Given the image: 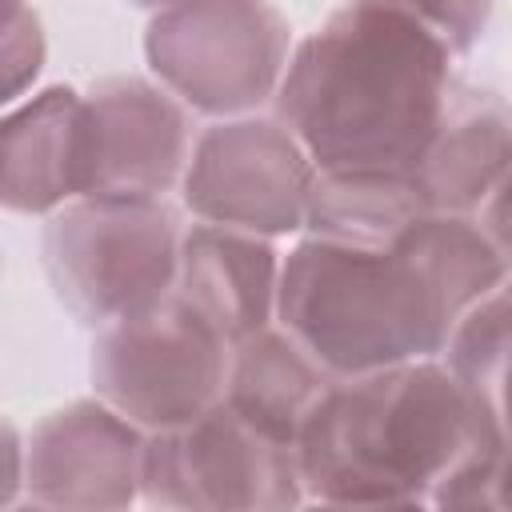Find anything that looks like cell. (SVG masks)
Returning a JSON list of instances; mask_svg holds the SVG:
<instances>
[{
    "label": "cell",
    "instance_id": "1",
    "mask_svg": "<svg viewBox=\"0 0 512 512\" xmlns=\"http://www.w3.org/2000/svg\"><path fill=\"white\" fill-rule=\"evenodd\" d=\"M500 212H424L388 244L300 240L276 276L280 328L332 376L436 356L452 324L508 276Z\"/></svg>",
    "mask_w": 512,
    "mask_h": 512
},
{
    "label": "cell",
    "instance_id": "2",
    "mask_svg": "<svg viewBox=\"0 0 512 512\" xmlns=\"http://www.w3.org/2000/svg\"><path fill=\"white\" fill-rule=\"evenodd\" d=\"M308 500L340 508H500L508 424L432 356L336 376L296 432Z\"/></svg>",
    "mask_w": 512,
    "mask_h": 512
},
{
    "label": "cell",
    "instance_id": "3",
    "mask_svg": "<svg viewBox=\"0 0 512 512\" xmlns=\"http://www.w3.org/2000/svg\"><path fill=\"white\" fill-rule=\"evenodd\" d=\"M456 88L452 52L412 20L348 0L284 64L276 116L324 172H408Z\"/></svg>",
    "mask_w": 512,
    "mask_h": 512
},
{
    "label": "cell",
    "instance_id": "4",
    "mask_svg": "<svg viewBox=\"0 0 512 512\" xmlns=\"http://www.w3.org/2000/svg\"><path fill=\"white\" fill-rule=\"evenodd\" d=\"M176 212L152 196H76L44 224V272L56 300L92 328L152 308L172 292Z\"/></svg>",
    "mask_w": 512,
    "mask_h": 512
},
{
    "label": "cell",
    "instance_id": "5",
    "mask_svg": "<svg viewBox=\"0 0 512 512\" xmlns=\"http://www.w3.org/2000/svg\"><path fill=\"white\" fill-rule=\"evenodd\" d=\"M288 40L272 0H176L148 20L144 56L184 108L240 116L276 92Z\"/></svg>",
    "mask_w": 512,
    "mask_h": 512
},
{
    "label": "cell",
    "instance_id": "6",
    "mask_svg": "<svg viewBox=\"0 0 512 512\" xmlns=\"http://www.w3.org/2000/svg\"><path fill=\"white\" fill-rule=\"evenodd\" d=\"M232 344L176 292L112 320L92 344V388L144 432L176 428L224 396Z\"/></svg>",
    "mask_w": 512,
    "mask_h": 512
},
{
    "label": "cell",
    "instance_id": "7",
    "mask_svg": "<svg viewBox=\"0 0 512 512\" xmlns=\"http://www.w3.org/2000/svg\"><path fill=\"white\" fill-rule=\"evenodd\" d=\"M140 496L176 512H284L304 500L296 448L216 400L144 436Z\"/></svg>",
    "mask_w": 512,
    "mask_h": 512
},
{
    "label": "cell",
    "instance_id": "8",
    "mask_svg": "<svg viewBox=\"0 0 512 512\" xmlns=\"http://www.w3.org/2000/svg\"><path fill=\"white\" fill-rule=\"evenodd\" d=\"M312 160L300 140L264 116H232L204 128L188 152L180 188L192 216L256 236L304 228Z\"/></svg>",
    "mask_w": 512,
    "mask_h": 512
},
{
    "label": "cell",
    "instance_id": "9",
    "mask_svg": "<svg viewBox=\"0 0 512 512\" xmlns=\"http://www.w3.org/2000/svg\"><path fill=\"white\" fill-rule=\"evenodd\" d=\"M188 152V112L164 84L104 76L84 92V196H164Z\"/></svg>",
    "mask_w": 512,
    "mask_h": 512
},
{
    "label": "cell",
    "instance_id": "10",
    "mask_svg": "<svg viewBox=\"0 0 512 512\" xmlns=\"http://www.w3.org/2000/svg\"><path fill=\"white\" fill-rule=\"evenodd\" d=\"M144 428L112 404L72 400L48 412L24 444V496L36 508L116 512L140 496Z\"/></svg>",
    "mask_w": 512,
    "mask_h": 512
},
{
    "label": "cell",
    "instance_id": "11",
    "mask_svg": "<svg viewBox=\"0 0 512 512\" xmlns=\"http://www.w3.org/2000/svg\"><path fill=\"white\" fill-rule=\"evenodd\" d=\"M408 176L428 212L480 216L492 204H504L508 104L496 92L456 80L448 108Z\"/></svg>",
    "mask_w": 512,
    "mask_h": 512
},
{
    "label": "cell",
    "instance_id": "12",
    "mask_svg": "<svg viewBox=\"0 0 512 512\" xmlns=\"http://www.w3.org/2000/svg\"><path fill=\"white\" fill-rule=\"evenodd\" d=\"M276 276L280 260L268 236L208 220L180 232L172 292L228 344H240L244 336L272 324Z\"/></svg>",
    "mask_w": 512,
    "mask_h": 512
},
{
    "label": "cell",
    "instance_id": "13",
    "mask_svg": "<svg viewBox=\"0 0 512 512\" xmlns=\"http://www.w3.org/2000/svg\"><path fill=\"white\" fill-rule=\"evenodd\" d=\"M84 196V92L52 84L0 116V208L56 212Z\"/></svg>",
    "mask_w": 512,
    "mask_h": 512
},
{
    "label": "cell",
    "instance_id": "14",
    "mask_svg": "<svg viewBox=\"0 0 512 512\" xmlns=\"http://www.w3.org/2000/svg\"><path fill=\"white\" fill-rule=\"evenodd\" d=\"M336 376L284 328H260L232 344L224 404L260 432L296 448V432Z\"/></svg>",
    "mask_w": 512,
    "mask_h": 512
},
{
    "label": "cell",
    "instance_id": "15",
    "mask_svg": "<svg viewBox=\"0 0 512 512\" xmlns=\"http://www.w3.org/2000/svg\"><path fill=\"white\" fill-rule=\"evenodd\" d=\"M428 208L408 172H312L304 228L340 244H388Z\"/></svg>",
    "mask_w": 512,
    "mask_h": 512
},
{
    "label": "cell",
    "instance_id": "16",
    "mask_svg": "<svg viewBox=\"0 0 512 512\" xmlns=\"http://www.w3.org/2000/svg\"><path fill=\"white\" fill-rule=\"evenodd\" d=\"M448 372L460 388L496 420H504V372H508V296L504 284L480 296L448 332ZM508 424V420H504Z\"/></svg>",
    "mask_w": 512,
    "mask_h": 512
},
{
    "label": "cell",
    "instance_id": "17",
    "mask_svg": "<svg viewBox=\"0 0 512 512\" xmlns=\"http://www.w3.org/2000/svg\"><path fill=\"white\" fill-rule=\"evenodd\" d=\"M48 56L44 24L28 0H0V104L32 88Z\"/></svg>",
    "mask_w": 512,
    "mask_h": 512
},
{
    "label": "cell",
    "instance_id": "18",
    "mask_svg": "<svg viewBox=\"0 0 512 512\" xmlns=\"http://www.w3.org/2000/svg\"><path fill=\"white\" fill-rule=\"evenodd\" d=\"M360 4H376L412 20L416 28L436 36L452 56L468 52L492 20V0H360Z\"/></svg>",
    "mask_w": 512,
    "mask_h": 512
},
{
    "label": "cell",
    "instance_id": "19",
    "mask_svg": "<svg viewBox=\"0 0 512 512\" xmlns=\"http://www.w3.org/2000/svg\"><path fill=\"white\" fill-rule=\"evenodd\" d=\"M24 492V440L12 420L0 416V508L16 504Z\"/></svg>",
    "mask_w": 512,
    "mask_h": 512
},
{
    "label": "cell",
    "instance_id": "20",
    "mask_svg": "<svg viewBox=\"0 0 512 512\" xmlns=\"http://www.w3.org/2000/svg\"><path fill=\"white\" fill-rule=\"evenodd\" d=\"M136 8H164V4H176V0H132Z\"/></svg>",
    "mask_w": 512,
    "mask_h": 512
}]
</instances>
